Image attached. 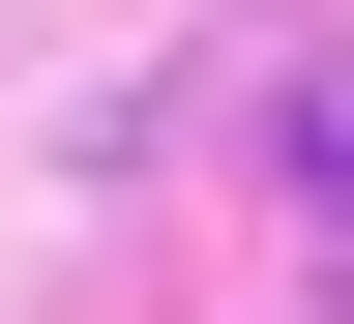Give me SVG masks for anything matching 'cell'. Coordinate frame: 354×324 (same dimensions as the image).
<instances>
[{
  "label": "cell",
  "mask_w": 354,
  "mask_h": 324,
  "mask_svg": "<svg viewBox=\"0 0 354 324\" xmlns=\"http://www.w3.org/2000/svg\"><path fill=\"white\" fill-rule=\"evenodd\" d=\"M325 177H354V118H325Z\"/></svg>",
  "instance_id": "obj_1"
}]
</instances>
